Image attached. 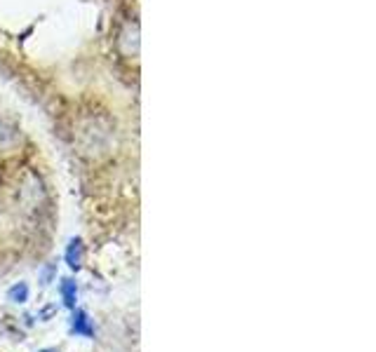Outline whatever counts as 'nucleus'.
Here are the masks:
<instances>
[{"instance_id": "1", "label": "nucleus", "mask_w": 376, "mask_h": 352, "mask_svg": "<svg viewBox=\"0 0 376 352\" xmlns=\"http://www.w3.org/2000/svg\"><path fill=\"white\" fill-rule=\"evenodd\" d=\"M73 331L78 333V336H85V338H92L94 336V326L92 322H89V317L82 310H75L73 315Z\"/></svg>"}, {"instance_id": "2", "label": "nucleus", "mask_w": 376, "mask_h": 352, "mask_svg": "<svg viewBox=\"0 0 376 352\" xmlns=\"http://www.w3.org/2000/svg\"><path fill=\"white\" fill-rule=\"evenodd\" d=\"M80 261H82V242L80 240H71L69 249H66V263L78 270L80 268Z\"/></svg>"}, {"instance_id": "3", "label": "nucleus", "mask_w": 376, "mask_h": 352, "mask_svg": "<svg viewBox=\"0 0 376 352\" xmlns=\"http://www.w3.org/2000/svg\"><path fill=\"white\" fill-rule=\"evenodd\" d=\"M62 296H64V303H66L69 308H73L75 306V282H71V279H64Z\"/></svg>"}, {"instance_id": "4", "label": "nucleus", "mask_w": 376, "mask_h": 352, "mask_svg": "<svg viewBox=\"0 0 376 352\" xmlns=\"http://www.w3.org/2000/svg\"><path fill=\"white\" fill-rule=\"evenodd\" d=\"M8 296H10V301H15V303H24L28 298V286L26 284H15L12 289L8 291Z\"/></svg>"}, {"instance_id": "5", "label": "nucleus", "mask_w": 376, "mask_h": 352, "mask_svg": "<svg viewBox=\"0 0 376 352\" xmlns=\"http://www.w3.org/2000/svg\"><path fill=\"white\" fill-rule=\"evenodd\" d=\"M43 352H55V350H43Z\"/></svg>"}]
</instances>
